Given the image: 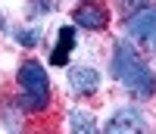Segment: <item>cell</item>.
<instances>
[{"instance_id":"5b68a950","label":"cell","mask_w":156,"mask_h":134,"mask_svg":"<svg viewBox=\"0 0 156 134\" xmlns=\"http://www.w3.org/2000/svg\"><path fill=\"white\" fill-rule=\"evenodd\" d=\"M72 19H75V25H81V28H87V31H100V28L109 25V12L103 6H97V3H84V6L75 9Z\"/></svg>"},{"instance_id":"52a82bcc","label":"cell","mask_w":156,"mask_h":134,"mask_svg":"<svg viewBox=\"0 0 156 134\" xmlns=\"http://www.w3.org/2000/svg\"><path fill=\"white\" fill-rule=\"evenodd\" d=\"M72 47H75V28H72V25H62L59 34H56V47H53V56H50V62H53V65H66Z\"/></svg>"},{"instance_id":"8992f818","label":"cell","mask_w":156,"mask_h":134,"mask_svg":"<svg viewBox=\"0 0 156 134\" xmlns=\"http://www.w3.org/2000/svg\"><path fill=\"white\" fill-rule=\"evenodd\" d=\"M69 84H72L75 93H94L100 87V75H97V69H90V65H75L69 72Z\"/></svg>"},{"instance_id":"7a4b0ae2","label":"cell","mask_w":156,"mask_h":134,"mask_svg":"<svg viewBox=\"0 0 156 134\" xmlns=\"http://www.w3.org/2000/svg\"><path fill=\"white\" fill-rule=\"evenodd\" d=\"M19 90L25 109H44L50 100V78L37 59H25L19 65Z\"/></svg>"},{"instance_id":"9c48e42d","label":"cell","mask_w":156,"mask_h":134,"mask_svg":"<svg viewBox=\"0 0 156 134\" xmlns=\"http://www.w3.org/2000/svg\"><path fill=\"white\" fill-rule=\"evenodd\" d=\"M147 6V0H122V12L125 16H134L137 9H144Z\"/></svg>"},{"instance_id":"3957f363","label":"cell","mask_w":156,"mask_h":134,"mask_svg":"<svg viewBox=\"0 0 156 134\" xmlns=\"http://www.w3.org/2000/svg\"><path fill=\"white\" fill-rule=\"evenodd\" d=\"M125 31H128L131 41H150V37H156V6H144L134 16H128Z\"/></svg>"},{"instance_id":"ba28073f","label":"cell","mask_w":156,"mask_h":134,"mask_svg":"<svg viewBox=\"0 0 156 134\" xmlns=\"http://www.w3.org/2000/svg\"><path fill=\"white\" fill-rule=\"evenodd\" d=\"M69 131L72 134H100L94 112H87V109H72L69 112Z\"/></svg>"},{"instance_id":"30bf717a","label":"cell","mask_w":156,"mask_h":134,"mask_svg":"<svg viewBox=\"0 0 156 134\" xmlns=\"http://www.w3.org/2000/svg\"><path fill=\"white\" fill-rule=\"evenodd\" d=\"M37 34H41V31H19V34H16V37H19V41H22V44H25V47H31V44H34V41H37Z\"/></svg>"},{"instance_id":"277c9868","label":"cell","mask_w":156,"mask_h":134,"mask_svg":"<svg viewBox=\"0 0 156 134\" xmlns=\"http://www.w3.org/2000/svg\"><path fill=\"white\" fill-rule=\"evenodd\" d=\"M144 131H147V118L131 106L119 109L106 125V134H144Z\"/></svg>"},{"instance_id":"6da1fadb","label":"cell","mask_w":156,"mask_h":134,"mask_svg":"<svg viewBox=\"0 0 156 134\" xmlns=\"http://www.w3.org/2000/svg\"><path fill=\"white\" fill-rule=\"evenodd\" d=\"M112 75L115 81H122V87L137 100H147L153 97L156 90V75L147 69V62L140 59V53L131 47V44H115V53H112Z\"/></svg>"}]
</instances>
